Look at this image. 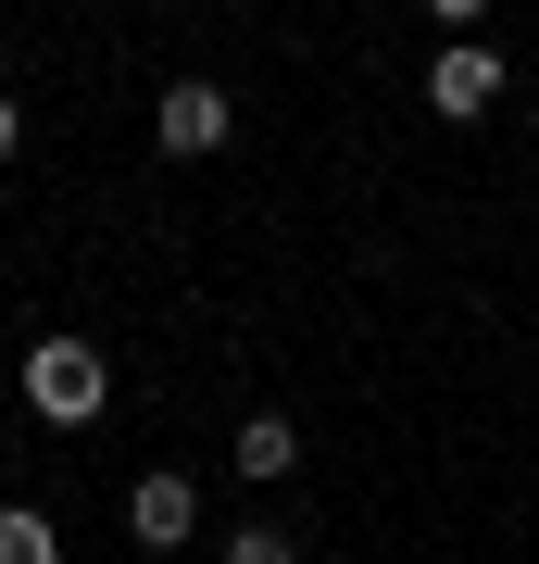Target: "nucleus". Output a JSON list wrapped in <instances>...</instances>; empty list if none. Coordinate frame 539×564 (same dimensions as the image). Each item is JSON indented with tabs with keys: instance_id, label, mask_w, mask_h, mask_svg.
<instances>
[{
	"instance_id": "1",
	"label": "nucleus",
	"mask_w": 539,
	"mask_h": 564,
	"mask_svg": "<svg viewBox=\"0 0 539 564\" xmlns=\"http://www.w3.org/2000/svg\"><path fill=\"white\" fill-rule=\"evenodd\" d=\"M100 402H114V377H100L88 339H25V414L39 426H88Z\"/></svg>"
},
{
	"instance_id": "2",
	"label": "nucleus",
	"mask_w": 539,
	"mask_h": 564,
	"mask_svg": "<svg viewBox=\"0 0 539 564\" xmlns=\"http://www.w3.org/2000/svg\"><path fill=\"white\" fill-rule=\"evenodd\" d=\"M151 139L176 151V163H201V151H226V139H239V101H226L214 76H176V88H163V113H151Z\"/></svg>"
},
{
	"instance_id": "3",
	"label": "nucleus",
	"mask_w": 539,
	"mask_h": 564,
	"mask_svg": "<svg viewBox=\"0 0 539 564\" xmlns=\"http://www.w3.org/2000/svg\"><path fill=\"white\" fill-rule=\"evenodd\" d=\"M502 101V51L489 39H440V63H427V113L440 126H477Z\"/></svg>"
},
{
	"instance_id": "4",
	"label": "nucleus",
	"mask_w": 539,
	"mask_h": 564,
	"mask_svg": "<svg viewBox=\"0 0 539 564\" xmlns=\"http://www.w3.org/2000/svg\"><path fill=\"white\" fill-rule=\"evenodd\" d=\"M188 527H201V489L188 477H139V489H126V540H139V552H176Z\"/></svg>"
},
{
	"instance_id": "5",
	"label": "nucleus",
	"mask_w": 539,
	"mask_h": 564,
	"mask_svg": "<svg viewBox=\"0 0 539 564\" xmlns=\"http://www.w3.org/2000/svg\"><path fill=\"white\" fill-rule=\"evenodd\" d=\"M301 464V426L289 414H239V477H289Z\"/></svg>"
},
{
	"instance_id": "6",
	"label": "nucleus",
	"mask_w": 539,
	"mask_h": 564,
	"mask_svg": "<svg viewBox=\"0 0 539 564\" xmlns=\"http://www.w3.org/2000/svg\"><path fill=\"white\" fill-rule=\"evenodd\" d=\"M0 564H63V527L39 502H0Z\"/></svg>"
},
{
	"instance_id": "7",
	"label": "nucleus",
	"mask_w": 539,
	"mask_h": 564,
	"mask_svg": "<svg viewBox=\"0 0 539 564\" xmlns=\"http://www.w3.org/2000/svg\"><path fill=\"white\" fill-rule=\"evenodd\" d=\"M226 564H301V552L277 540V527H239V540H226Z\"/></svg>"
},
{
	"instance_id": "8",
	"label": "nucleus",
	"mask_w": 539,
	"mask_h": 564,
	"mask_svg": "<svg viewBox=\"0 0 539 564\" xmlns=\"http://www.w3.org/2000/svg\"><path fill=\"white\" fill-rule=\"evenodd\" d=\"M427 13H440L452 39H477V13H489V0H427Z\"/></svg>"
},
{
	"instance_id": "9",
	"label": "nucleus",
	"mask_w": 539,
	"mask_h": 564,
	"mask_svg": "<svg viewBox=\"0 0 539 564\" xmlns=\"http://www.w3.org/2000/svg\"><path fill=\"white\" fill-rule=\"evenodd\" d=\"M13 139H25V113H13V88H0V163H13Z\"/></svg>"
}]
</instances>
